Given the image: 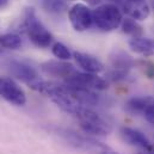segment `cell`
I'll list each match as a JSON object with an SVG mask.
<instances>
[{"label": "cell", "mask_w": 154, "mask_h": 154, "mask_svg": "<svg viewBox=\"0 0 154 154\" xmlns=\"http://www.w3.org/2000/svg\"><path fill=\"white\" fill-rule=\"evenodd\" d=\"M24 29L30 41L38 48H48L53 43V35L38 19L32 7L26 8L24 14Z\"/></svg>", "instance_id": "cell-1"}, {"label": "cell", "mask_w": 154, "mask_h": 154, "mask_svg": "<svg viewBox=\"0 0 154 154\" xmlns=\"http://www.w3.org/2000/svg\"><path fill=\"white\" fill-rule=\"evenodd\" d=\"M123 14L116 4H103L93 10V24L102 31H112L121 26Z\"/></svg>", "instance_id": "cell-2"}, {"label": "cell", "mask_w": 154, "mask_h": 154, "mask_svg": "<svg viewBox=\"0 0 154 154\" xmlns=\"http://www.w3.org/2000/svg\"><path fill=\"white\" fill-rule=\"evenodd\" d=\"M74 117L79 119L80 128L86 134L104 136L111 133L110 124L102 116L98 115L87 106H81V109L78 111V114Z\"/></svg>", "instance_id": "cell-3"}, {"label": "cell", "mask_w": 154, "mask_h": 154, "mask_svg": "<svg viewBox=\"0 0 154 154\" xmlns=\"http://www.w3.org/2000/svg\"><path fill=\"white\" fill-rule=\"evenodd\" d=\"M59 135H61L67 142L68 145H71L72 147L80 149V151H85V152H93V153L98 154L99 152L109 148L108 146H105L104 143L84 136V135H79L77 133L72 131V130H66V129H60L59 130Z\"/></svg>", "instance_id": "cell-4"}, {"label": "cell", "mask_w": 154, "mask_h": 154, "mask_svg": "<svg viewBox=\"0 0 154 154\" xmlns=\"http://www.w3.org/2000/svg\"><path fill=\"white\" fill-rule=\"evenodd\" d=\"M68 18L72 28L78 31L82 32L88 30L93 24V11L85 4L78 2L69 8Z\"/></svg>", "instance_id": "cell-5"}, {"label": "cell", "mask_w": 154, "mask_h": 154, "mask_svg": "<svg viewBox=\"0 0 154 154\" xmlns=\"http://www.w3.org/2000/svg\"><path fill=\"white\" fill-rule=\"evenodd\" d=\"M65 85L75 86V87H85L90 90H99V91L108 88V82L103 78L98 77L94 73L77 72V71L65 80Z\"/></svg>", "instance_id": "cell-6"}, {"label": "cell", "mask_w": 154, "mask_h": 154, "mask_svg": "<svg viewBox=\"0 0 154 154\" xmlns=\"http://www.w3.org/2000/svg\"><path fill=\"white\" fill-rule=\"evenodd\" d=\"M0 97L17 106H23L26 103V96L23 88L8 77L0 78Z\"/></svg>", "instance_id": "cell-7"}, {"label": "cell", "mask_w": 154, "mask_h": 154, "mask_svg": "<svg viewBox=\"0 0 154 154\" xmlns=\"http://www.w3.org/2000/svg\"><path fill=\"white\" fill-rule=\"evenodd\" d=\"M8 69L13 77L25 82L31 88L42 80L39 78L37 71L34 67H31L24 62H20V61H11L8 63Z\"/></svg>", "instance_id": "cell-8"}, {"label": "cell", "mask_w": 154, "mask_h": 154, "mask_svg": "<svg viewBox=\"0 0 154 154\" xmlns=\"http://www.w3.org/2000/svg\"><path fill=\"white\" fill-rule=\"evenodd\" d=\"M41 71L49 77L61 78L66 80L75 72V68L72 63L62 60H49L41 65Z\"/></svg>", "instance_id": "cell-9"}, {"label": "cell", "mask_w": 154, "mask_h": 154, "mask_svg": "<svg viewBox=\"0 0 154 154\" xmlns=\"http://www.w3.org/2000/svg\"><path fill=\"white\" fill-rule=\"evenodd\" d=\"M123 10L135 20H146L151 13V6L146 0H123Z\"/></svg>", "instance_id": "cell-10"}, {"label": "cell", "mask_w": 154, "mask_h": 154, "mask_svg": "<svg viewBox=\"0 0 154 154\" xmlns=\"http://www.w3.org/2000/svg\"><path fill=\"white\" fill-rule=\"evenodd\" d=\"M68 92L77 99L80 104H82L84 106H96L99 104L100 98L99 96L93 92V90L90 88H85V87H75V86H67Z\"/></svg>", "instance_id": "cell-11"}, {"label": "cell", "mask_w": 154, "mask_h": 154, "mask_svg": "<svg viewBox=\"0 0 154 154\" xmlns=\"http://www.w3.org/2000/svg\"><path fill=\"white\" fill-rule=\"evenodd\" d=\"M121 134H122V137L124 139V141H127L128 143H130L133 146L140 147L145 151H152L153 149V146H152L151 141L146 137V135L142 134L141 131L136 130V129L124 127V128H122Z\"/></svg>", "instance_id": "cell-12"}, {"label": "cell", "mask_w": 154, "mask_h": 154, "mask_svg": "<svg viewBox=\"0 0 154 154\" xmlns=\"http://www.w3.org/2000/svg\"><path fill=\"white\" fill-rule=\"evenodd\" d=\"M73 57L75 59L79 67H81L85 72L97 74V73H99L104 69V65L100 62L99 59H97L93 55L81 53V51H75L73 54Z\"/></svg>", "instance_id": "cell-13"}, {"label": "cell", "mask_w": 154, "mask_h": 154, "mask_svg": "<svg viewBox=\"0 0 154 154\" xmlns=\"http://www.w3.org/2000/svg\"><path fill=\"white\" fill-rule=\"evenodd\" d=\"M109 60H110V63L114 67V69H118V71L128 72L135 65V61L131 59L130 55H128L125 51L118 50V49H115L111 51Z\"/></svg>", "instance_id": "cell-14"}, {"label": "cell", "mask_w": 154, "mask_h": 154, "mask_svg": "<svg viewBox=\"0 0 154 154\" xmlns=\"http://www.w3.org/2000/svg\"><path fill=\"white\" fill-rule=\"evenodd\" d=\"M129 48L131 51L142 56H151L154 54V42L146 37H131L129 41Z\"/></svg>", "instance_id": "cell-15"}, {"label": "cell", "mask_w": 154, "mask_h": 154, "mask_svg": "<svg viewBox=\"0 0 154 154\" xmlns=\"http://www.w3.org/2000/svg\"><path fill=\"white\" fill-rule=\"evenodd\" d=\"M154 104L153 96H143V97H133L125 103V109L131 114H142L145 110Z\"/></svg>", "instance_id": "cell-16"}, {"label": "cell", "mask_w": 154, "mask_h": 154, "mask_svg": "<svg viewBox=\"0 0 154 154\" xmlns=\"http://www.w3.org/2000/svg\"><path fill=\"white\" fill-rule=\"evenodd\" d=\"M121 28L122 31L127 35H130L131 37H140L142 35V28L141 25L137 23V20L128 17L124 18L121 23Z\"/></svg>", "instance_id": "cell-17"}, {"label": "cell", "mask_w": 154, "mask_h": 154, "mask_svg": "<svg viewBox=\"0 0 154 154\" xmlns=\"http://www.w3.org/2000/svg\"><path fill=\"white\" fill-rule=\"evenodd\" d=\"M23 44V41L17 34H4L0 35V47L5 49H19Z\"/></svg>", "instance_id": "cell-18"}, {"label": "cell", "mask_w": 154, "mask_h": 154, "mask_svg": "<svg viewBox=\"0 0 154 154\" xmlns=\"http://www.w3.org/2000/svg\"><path fill=\"white\" fill-rule=\"evenodd\" d=\"M42 7L54 14H61L67 10V4L65 0H42Z\"/></svg>", "instance_id": "cell-19"}, {"label": "cell", "mask_w": 154, "mask_h": 154, "mask_svg": "<svg viewBox=\"0 0 154 154\" xmlns=\"http://www.w3.org/2000/svg\"><path fill=\"white\" fill-rule=\"evenodd\" d=\"M51 51L54 54L55 57H57V60H62V61H68L71 57H72V53L71 50L61 42H56L53 48H51Z\"/></svg>", "instance_id": "cell-20"}, {"label": "cell", "mask_w": 154, "mask_h": 154, "mask_svg": "<svg viewBox=\"0 0 154 154\" xmlns=\"http://www.w3.org/2000/svg\"><path fill=\"white\" fill-rule=\"evenodd\" d=\"M142 72L145 73V75L149 79H154V63L151 61H141L140 62Z\"/></svg>", "instance_id": "cell-21"}, {"label": "cell", "mask_w": 154, "mask_h": 154, "mask_svg": "<svg viewBox=\"0 0 154 154\" xmlns=\"http://www.w3.org/2000/svg\"><path fill=\"white\" fill-rule=\"evenodd\" d=\"M143 116H145V118H146V119H147L149 123L154 124V104L149 105V106H148V108L145 110Z\"/></svg>", "instance_id": "cell-22"}, {"label": "cell", "mask_w": 154, "mask_h": 154, "mask_svg": "<svg viewBox=\"0 0 154 154\" xmlns=\"http://www.w3.org/2000/svg\"><path fill=\"white\" fill-rule=\"evenodd\" d=\"M8 2H10V0H0V10H2V8H5V7H7Z\"/></svg>", "instance_id": "cell-23"}, {"label": "cell", "mask_w": 154, "mask_h": 154, "mask_svg": "<svg viewBox=\"0 0 154 154\" xmlns=\"http://www.w3.org/2000/svg\"><path fill=\"white\" fill-rule=\"evenodd\" d=\"M98 154H118L117 152H114L112 149H110V148H106V149H104V151H102V152H99Z\"/></svg>", "instance_id": "cell-24"}, {"label": "cell", "mask_w": 154, "mask_h": 154, "mask_svg": "<svg viewBox=\"0 0 154 154\" xmlns=\"http://www.w3.org/2000/svg\"><path fill=\"white\" fill-rule=\"evenodd\" d=\"M88 4H91V5H97V4H99L102 0H86Z\"/></svg>", "instance_id": "cell-25"}, {"label": "cell", "mask_w": 154, "mask_h": 154, "mask_svg": "<svg viewBox=\"0 0 154 154\" xmlns=\"http://www.w3.org/2000/svg\"><path fill=\"white\" fill-rule=\"evenodd\" d=\"M151 7L154 10V0H151Z\"/></svg>", "instance_id": "cell-26"}, {"label": "cell", "mask_w": 154, "mask_h": 154, "mask_svg": "<svg viewBox=\"0 0 154 154\" xmlns=\"http://www.w3.org/2000/svg\"><path fill=\"white\" fill-rule=\"evenodd\" d=\"M1 51H2V50H1V47H0V54H1Z\"/></svg>", "instance_id": "cell-27"}, {"label": "cell", "mask_w": 154, "mask_h": 154, "mask_svg": "<svg viewBox=\"0 0 154 154\" xmlns=\"http://www.w3.org/2000/svg\"><path fill=\"white\" fill-rule=\"evenodd\" d=\"M71 1H74V0H71Z\"/></svg>", "instance_id": "cell-28"}]
</instances>
